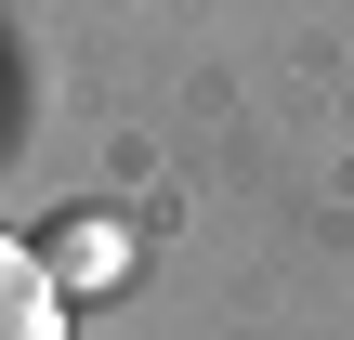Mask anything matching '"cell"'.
Instances as JSON below:
<instances>
[{"label":"cell","mask_w":354,"mask_h":340,"mask_svg":"<svg viewBox=\"0 0 354 340\" xmlns=\"http://www.w3.org/2000/svg\"><path fill=\"white\" fill-rule=\"evenodd\" d=\"M39 262H53V288H66V301H105V288L131 275V236H118L105 210H79V223H53V236H39Z\"/></svg>","instance_id":"1"},{"label":"cell","mask_w":354,"mask_h":340,"mask_svg":"<svg viewBox=\"0 0 354 340\" xmlns=\"http://www.w3.org/2000/svg\"><path fill=\"white\" fill-rule=\"evenodd\" d=\"M0 340H66V288L26 236H0Z\"/></svg>","instance_id":"2"}]
</instances>
